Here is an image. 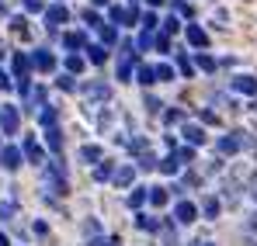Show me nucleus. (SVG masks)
Wrapping results in <instances>:
<instances>
[{
	"mask_svg": "<svg viewBox=\"0 0 257 246\" xmlns=\"http://www.w3.org/2000/svg\"><path fill=\"white\" fill-rule=\"evenodd\" d=\"M66 21H70L66 4H52V7H45V25H49V28H59V25H66Z\"/></svg>",
	"mask_w": 257,
	"mask_h": 246,
	"instance_id": "1",
	"label": "nucleus"
},
{
	"mask_svg": "<svg viewBox=\"0 0 257 246\" xmlns=\"http://www.w3.org/2000/svg\"><path fill=\"white\" fill-rule=\"evenodd\" d=\"M32 66H35L39 73H52V70H56V56H52L49 49H35V52H32Z\"/></svg>",
	"mask_w": 257,
	"mask_h": 246,
	"instance_id": "2",
	"label": "nucleus"
},
{
	"mask_svg": "<svg viewBox=\"0 0 257 246\" xmlns=\"http://www.w3.org/2000/svg\"><path fill=\"white\" fill-rule=\"evenodd\" d=\"M21 163H25V153H21L18 146H4V149H0V166H7V170H18Z\"/></svg>",
	"mask_w": 257,
	"mask_h": 246,
	"instance_id": "3",
	"label": "nucleus"
},
{
	"mask_svg": "<svg viewBox=\"0 0 257 246\" xmlns=\"http://www.w3.org/2000/svg\"><path fill=\"white\" fill-rule=\"evenodd\" d=\"M21 153H25V160H28V163H45V149L35 142V135H28V139H25Z\"/></svg>",
	"mask_w": 257,
	"mask_h": 246,
	"instance_id": "4",
	"label": "nucleus"
},
{
	"mask_svg": "<svg viewBox=\"0 0 257 246\" xmlns=\"http://www.w3.org/2000/svg\"><path fill=\"white\" fill-rule=\"evenodd\" d=\"M229 87H233L236 94H250V97H257V77L240 73V77H233V80H229Z\"/></svg>",
	"mask_w": 257,
	"mask_h": 246,
	"instance_id": "5",
	"label": "nucleus"
},
{
	"mask_svg": "<svg viewBox=\"0 0 257 246\" xmlns=\"http://www.w3.org/2000/svg\"><path fill=\"white\" fill-rule=\"evenodd\" d=\"M240 135H243V132H233V135H222V139H219V153H222V156H233V153H240V146L247 142V139H240Z\"/></svg>",
	"mask_w": 257,
	"mask_h": 246,
	"instance_id": "6",
	"label": "nucleus"
},
{
	"mask_svg": "<svg viewBox=\"0 0 257 246\" xmlns=\"http://www.w3.org/2000/svg\"><path fill=\"white\" fill-rule=\"evenodd\" d=\"M11 70H14V77H18V80H28L32 56H25V52H14V59H11Z\"/></svg>",
	"mask_w": 257,
	"mask_h": 246,
	"instance_id": "7",
	"label": "nucleus"
},
{
	"mask_svg": "<svg viewBox=\"0 0 257 246\" xmlns=\"http://www.w3.org/2000/svg\"><path fill=\"white\" fill-rule=\"evenodd\" d=\"M0 128H4V135H14V132H18V108L7 104V108L0 111Z\"/></svg>",
	"mask_w": 257,
	"mask_h": 246,
	"instance_id": "8",
	"label": "nucleus"
},
{
	"mask_svg": "<svg viewBox=\"0 0 257 246\" xmlns=\"http://www.w3.org/2000/svg\"><path fill=\"white\" fill-rule=\"evenodd\" d=\"M49 184H52L56 194H66V173H63V166H59V163L49 166Z\"/></svg>",
	"mask_w": 257,
	"mask_h": 246,
	"instance_id": "9",
	"label": "nucleus"
},
{
	"mask_svg": "<svg viewBox=\"0 0 257 246\" xmlns=\"http://www.w3.org/2000/svg\"><path fill=\"white\" fill-rule=\"evenodd\" d=\"M84 97L87 101H108V97H111V87H108V83H87Z\"/></svg>",
	"mask_w": 257,
	"mask_h": 246,
	"instance_id": "10",
	"label": "nucleus"
},
{
	"mask_svg": "<svg viewBox=\"0 0 257 246\" xmlns=\"http://www.w3.org/2000/svg\"><path fill=\"white\" fill-rule=\"evenodd\" d=\"M174 218L188 225V222H195V218H198V208L191 205V201H177V208H174Z\"/></svg>",
	"mask_w": 257,
	"mask_h": 246,
	"instance_id": "11",
	"label": "nucleus"
},
{
	"mask_svg": "<svg viewBox=\"0 0 257 246\" xmlns=\"http://www.w3.org/2000/svg\"><path fill=\"white\" fill-rule=\"evenodd\" d=\"M184 35H188V42H191L195 49H209V35H205V28H198V25H188V28H184Z\"/></svg>",
	"mask_w": 257,
	"mask_h": 246,
	"instance_id": "12",
	"label": "nucleus"
},
{
	"mask_svg": "<svg viewBox=\"0 0 257 246\" xmlns=\"http://www.w3.org/2000/svg\"><path fill=\"white\" fill-rule=\"evenodd\" d=\"M181 135H184L191 146H205V128H202V125H191V122H188L184 128H181Z\"/></svg>",
	"mask_w": 257,
	"mask_h": 246,
	"instance_id": "13",
	"label": "nucleus"
},
{
	"mask_svg": "<svg viewBox=\"0 0 257 246\" xmlns=\"http://www.w3.org/2000/svg\"><path fill=\"white\" fill-rule=\"evenodd\" d=\"M45 146H49V149H52L56 156L63 153V132H59L56 125H52V128H45Z\"/></svg>",
	"mask_w": 257,
	"mask_h": 246,
	"instance_id": "14",
	"label": "nucleus"
},
{
	"mask_svg": "<svg viewBox=\"0 0 257 246\" xmlns=\"http://www.w3.org/2000/svg\"><path fill=\"white\" fill-rule=\"evenodd\" d=\"M111 180H115V187H128V184L136 180V166H118Z\"/></svg>",
	"mask_w": 257,
	"mask_h": 246,
	"instance_id": "15",
	"label": "nucleus"
},
{
	"mask_svg": "<svg viewBox=\"0 0 257 246\" xmlns=\"http://www.w3.org/2000/svg\"><path fill=\"white\" fill-rule=\"evenodd\" d=\"M136 77H139V83H143V87H153V83H157V70L143 63V66L136 70Z\"/></svg>",
	"mask_w": 257,
	"mask_h": 246,
	"instance_id": "16",
	"label": "nucleus"
},
{
	"mask_svg": "<svg viewBox=\"0 0 257 246\" xmlns=\"http://www.w3.org/2000/svg\"><path fill=\"white\" fill-rule=\"evenodd\" d=\"M84 42H87L84 32H66V35H63V45H66V49H84Z\"/></svg>",
	"mask_w": 257,
	"mask_h": 246,
	"instance_id": "17",
	"label": "nucleus"
},
{
	"mask_svg": "<svg viewBox=\"0 0 257 246\" xmlns=\"http://www.w3.org/2000/svg\"><path fill=\"white\" fill-rule=\"evenodd\" d=\"M101 156H104L101 146H84V149H80V160H84V163H101Z\"/></svg>",
	"mask_w": 257,
	"mask_h": 246,
	"instance_id": "18",
	"label": "nucleus"
},
{
	"mask_svg": "<svg viewBox=\"0 0 257 246\" xmlns=\"http://www.w3.org/2000/svg\"><path fill=\"white\" fill-rule=\"evenodd\" d=\"M87 59H90V63H97V66H101V63H104V59H108V49H104V45H87Z\"/></svg>",
	"mask_w": 257,
	"mask_h": 246,
	"instance_id": "19",
	"label": "nucleus"
},
{
	"mask_svg": "<svg viewBox=\"0 0 257 246\" xmlns=\"http://www.w3.org/2000/svg\"><path fill=\"white\" fill-rule=\"evenodd\" d=\"M177 166H181V160H177V153H171V156H164V160L157 163V170H164V173H177Z\"/></svg>",
	"mask_w": 257,
	"mask_h": 246,
	"instance_id": "20",
	"label": "nucleus"
},
{
	"mask_svg": "<svg viewBox=\"0 0 257 246\" xmlns=\"http://www.w3.org/2000/svg\"><path fill=\"white\" fill-rule=\"evenodd\" d=\"M136 225H139L143 232H157V229H160V222L150 218V215H136Z\"/></svg>",
	"mask_w": 257,
	"mask_h": 246,
	"instance_id": "21",
	"label": "nucleus"
},
{
	"mask_svg": "<svg viewBox=\"0 0 257 246\" xmlns=\"http://www.w3.org/2000/svg\"><path fill=\"white\" fill-rule=\"evenodd\" d=\"M56 118H59V111H56V108H49V104L39 111V122H42L45 128H52V125H56Z\"/></svg>",
	"mask_w": 257,
	"mask_h": 246,
	"instance_id": "22",
	"label": "nucleus"
},
{
	"mask_svg": "<svg viewBox=\"0 0 257 246\" xmlns=\"http://www.w3.org/2000/svg\"><path fill=\"white\" fill-rule=\"evenodd\" d=\"M146 198H150V187H136V191L128 194V205H132V208H143Z\"/></svg>",
	"mask_w": 257,
	"mask_h": 246,
	"instance_id": "23",
	"label": "nucleus"
},
{
	"mask_svg": "<svg viewBox=\"0 0 257 246\" xmlns=\"http://www.w3.org/2000/svg\"><path fill=\"white\" fill-rule=\"evenodd\" d=\"M167 187H150V205H167Z\"/></svg>",
	"mask_w": 257,
	"mask_h": 246,
	"instance_id": "24",
	"label": "nucleus"
},
{
	"mask_svg": "<svg viewBox=\"0 0 257 246\" xmlns=\"http://www.w3.org/2000/svg\"><path fill=\"white\" fill-rule=\"evenodd\" d=\"M195 66H198V70H205V73H212V70H215V59H212V56H205V52H198V56H195Z\"/></svg>",
	"mask_w": 257,
	"mask_h": 246,
	"instance_id": "25",
	"label": "nucleus"
},
{
	"mask_svg": "<svg viewBox=\"0 0 257 246\" xmlns=\"http://www.w3.org/2000/svg\"><path fill=\"white\" fill-rule=\"evenodd\" d=\"M66 70H70V73H80V70H84V56L70 52V56H66Z\"/></svg>",
	"mask_w": 257,
	"mask_h": 246,
	"instance_id": "26",
	"label": "nucleus"
},
{
	"mask_svg": "<svg viewBox=\"0 0 257 246\" xmlns=\"http://www.w3.org/2000/svg\"><path fill=\"white\" fill-rule=\"evenodd\" d=\"M202 211H205V218H219V201L215 198H205L202 201Z\"/></svg>",
	"mask_w": 257,
	"mask_h": 246,
	"instance_id": "27",
	"label": "nucleus"
},
{
	"mask_svg": "<svg viewBox=\"0 0 257 246\" xmlns=\"http://www.w3.org/2000/svg\"><path fill=\"white\" fill-rule=\"evenodd\" d=\"M11 32L21 35V39H28V21H25V18H14V21H11Z\"/></svg>",
	"mask_w": 257,
	"mask_h": 246,
	"instance_id": "28",
	"label": "nucleus"
},
{
	"mask_svg": "<svg viewBox=\"0 0 257 246\" xmlns=\"http://www.w3.org/2000/svg\"><path fill=\"white\" fill-rule=\"evenodd\" d=\"M97 32H101V39H104V45H111V42H118V32H115L111 25H101Z\"/></svg>",
	"mask_w": 257,
	"mask_h": 246,
	"instance_id": "29",
	"label": "nucleus"
},
{
	"mask_svg": "<svg viewBox=\"0 0 257 246\" xmlns=\"http://www.w3.org/2000/svg\"><path fill=\"white\" fill-rule=\"evenodd\" d=\"M108 177H115L111 163H97V170H94V180H108Z\"/></svg>",
	"mask_w": 257,
	"mask_h": 246,
	"instance_id": "30",
	"label": "nucleus"
},
{
	"mask_svg": "<svg viewBox=\"0 0 257 246\" xmlns=\"http://www.w3.org/2000/svg\"><path fill=\"white\" fill-rule=\"evenodd\" d=\"M153 32H139V42H136V49H146V52H150V45H153Z\"/></svg>",
	"mask_w": 257,
	"mask_h": 246,
	"instance_id": "31",
	"label": "nucleus"
},
{
	"mask_svg": "<svg viewBox=\"0 0 257 246\" xmlns=\"http://www.w3.org/2000/svg\"><path fill=\"white\" fill-rule=\"evenodd\" d=\"M153 70H157V83L160 80H174V66H167V63H164V66H153Z\"/></svg>",
	"mask_w": 257,
	"mask_h": 246,
	"instance_id": "32",
	"label": "nucleus"
},
{
	"mask_svg": "<svg viewBox=\"0 0 257 246\" xmlns=\"http://www.w3.org/2000/svg\"><path fill=\"white\" fill-rule=\"evenodd\" d=\"M164 32H167V35H174V32H181V18H177V14H171V18L164 21Z\"/></svg>",
	"mask_w": 257,
	"mask_h": 246,
	"instance_id": "33",
	"label": "nucleus"
},
{
	"mask_svg": "<svg viewBox=\"0 0 257 246\" xmlns=\"http://www.w3.org/2000/svg\"><path fill=\"white\" fill-rule=\"evenodd\" d=\"M139 25H143V32H153V28H157V14H153V11H146Z\"/></svg>",
	"mask_w": 257,
	"mask_h": 246,
	"instance_id": "34",
	"label": "nucleus"
},
{
	"mask_svg": "<svg viewBox=\"0 0 257 246\" xmlns=\"http://www.w3.org/2000/svg\"><path fill=\"white\" fill-rule=\"evenodd\" d=\"M56 87H59V90H73V87H77V83H73V73H63V77L56 80Z\"/></svg>",
	"mask_w": 257,
	"mask_h": 246,
	"instance_id": "35",
	"label": "nucleus"
},
{
	"mask_svg": "<svg viewBox=\"0 0 257 246\" xmlns=\"http://www.w3.org/2000/svg\"><path fill=\"white\" fill-rule=\"evenodd\" d=\"M128 73H132V59L122 56V63H118V80H128Z\"/></svg>",
	"mask_w": 257,
	"mask_h": 246,
	"instance_id": "36",
	"label": "nucleus"
},
{
	"mask_svg": "<svg viewBox=\"0 0 257 246\" xmlns=\"http://www.w3.org/2000/svg\"><path fill=\"white\" fill-rule=\"evenodd\" d=\"M174 153H177V160H181V163H191V160H195V149H191V146H184V149H174Z\"/></svg>",
	"mask_w": 257,
	"mask_h": 246,
	"instance_id": "37",
	"label": "nucleus"
},
{
	"mask_svg": "<svg viewBox=\"0 0 257 246\" xmlns=\"http://www.w3.org/2000/svg\"><path fill=\"white\" fill-rule=\"evenodd\" d=\"M153 45H157L160 52H171V35H167V32H164V35H157V42H153Z\"/></svg>",
	"mask_w": 257,
	"mask_h": 246,
	"instance_id": "38",
	"label": "nucleus"
},
{
	"mask_svg": "<svg viewBox=\"0 0 257 246\" xmlns=\"http://www.w3.org/2000/svg\"><path fill=\"white\" fill-rule=\"evenodd\" d=\"M157 163H160V160H153V153H143V156H139V166H143V170H153Z\"/></svg>",
	"mask_w": 257,
	"mask_h": 246,
	"instance_id": "39",
	"label": "nucleus"
},
{
	"mask_svg": "<svg viewBox=\"0 0 257 246\" xmlns=\"http://www.w3.org/2000/svg\"><path fill=\"white\" fill-rule=\"evenodd\" d=\"M14 211H18L14 201H4V205H0V218H14Z\"/></svg>",
	"mask_w": 257,
	"mask_h": 246,
	"instance_id": "40",
	"label": "nucleus"
},
{
	"mask_svg": "<svg viewBox=\"0 0 257 246\" xmlns=\"http://www.w3.org/2000/svg\"><path fill=\"white\" fill-rule=\"evenodd\" d=\"M164 118H167V125H174V122H184V111H181V108H171V111H167Z\"/></svg>",
	"mask_w": 257,
	"mask_h": 246,
	"instance_id": "41",
	"label": "nucleus"
},
{
	"mask_svg": "<svg viewBox=\"0 0 257 246\" xmlns=\"http://www.w3.org/2000/svg\"><path fill=\"white\" fill-rule=\"evenodd\" d=\"M177 70H181L184 77H191V59H188V56H177Z\"/></svg>",
	"mask_w": 257,
	"mask_h": 246,
	"instance_id": "42",
	"label": "nucleus"
},
{
	"mask_svg": "<svg viewBox=\"0 0 257 246\" xmlns=\"http://www.w3.org/2000/svg\"><path fill=\"white\" fill-rule=\"evenodd\" d=\"M84 21L90 25V28H101V25H104V21H101V18L94 14V11H87V14H84Z\"/></svg>",
	"mask_w": 257,
	"mask_h": 246,
	"instance_id": "43",
	"label": "nucleus"
},
{
	"mask_svg": "<svg viewBox=\"0 0 257 246\" xmlns=\"http://www.w3.org/2000/svg\"><path fill=\"white\" fill-rule=\"evenodd\" d=\"M25 11H35L39 14V11H45V4L42 0H25Z\"/></svg>",
	"mask_w": 257,
	"mask_h": 246,
	"instance_id": "44",
	"label": "nucleus"
},
{
	"mask_svg": "<svg viewBox=\"0 0 257 246\" xmlns=\"http://www.w3.org/2000/svg\"><path fill=\"white\" fill-rule=\"evenodd\" d=\"M87 246H122V243H118V239H90Z\"/></svg>",
	"mask_w": 257,
	"mask_h": 246,
	"instance_id": "45",
	"label": "nucleus"
},
{
	"mask_svg": "<svg viewBox=\"0 0 257 246\" xmlns=\"http://www.w3.org/2000/svg\"><path fill=\"white\" fill-rule=\"evenodd\" d=\"M146 111H153V115H157V111H160V101H157V97H146Z\"/></svg>",
	"mask_w": 257,
	"mask_h": 246,
	"instance_id": "46",
	"label": "nucleus"
},
{
	"mask_svg": "<svg viewBox=\"0 0 257 246\" xmlns=\"http://www.w3.org/2000/svg\"><path fill=\"white\" fill-rule=\"evenodd\" d=\"M0 90H11V77H7L4 70H0Z\"/></svg>",
	"mask_w": 257,
	"mask_h": 246,
	"instance_id": "47",
	"label": "nucleus"
},
{
	"mask_svg": "<svg viewBox=\"0 0 257 246\" xmlns=\"http://www.w3.org/2000/svg\"><path fill=\"white\" fill-rule=\"evenodd\" d=\"M32 229H35V236H45V232H49V225H45V222H35Z\"/></svg>",
	"mask_w": 257,
	"mask_h": 246,
	"instance_id": "48",
	"label": "nucleus"
},
{
	"mask_svg": "<svg viewBox=\"0 0 257 246\" xmlns=\"http://www.w3.org/2000/svg\"><path fill=\"white\" fill-rule=\"evenodd\" d=\"M146 4H150V7H160V4H164V0H146Z\"/></svg>",
	"mask_w": 257,
	"mask_h": 246,
	"instance_id": "49",
	"label": "nucleus"
},
{
	"mask_svg": "<svg viewBox=\"0 0 257 246\" xmlns=\"http://www.w3.org/2000/svg\"><path fill=\"white\" fill-rule=\"evenodd\" d=\"M0 246H11V243H7V236H4V232H0Z\"/></svg>",
	"mask_w": 257,
	"mask_h": 246,
	"instance_id": "50",
	"label": "nucleus"
},
{
	"mask_svg": "<svg viewBox=\"0 0 257 246\" xmlns=\"http://www.w3.org/2000/svg\"><path fill=\"white\" fill-rule=\"evenodd\" d=\"M94 4H97V7H104V4H111V0H94Z\"/></svg>",
	"mask_w": 257,
	"mask_h": 246,
	"instance_id": "51",
	"label": "nucleus"
},
{
	"mask_svg": "<svg viewBox=\"0 0 257 246\" xmlns=\"http://www.w3.org/2000/svg\"><path fill=\"white\" fill-rule=\"evenodd\" d=\"M198 246H202V243H198ZM205 246H212V243H205Z\"/></svg>",
	"mask_w": 257,
	"mask_h": 246,
	"instance_id": "52",
	"label": "nucleus"
},
{
	"mask_svg": "<svg viewBox=\"0 0 257 246\" xmlns=\"http://www.w3.org/2000/svg\"><path fill=\"white\" fill-rule=\"evenodd\" d=\"M132 4H136V0H132Z\"/></svg>",
	"mask_w": 257,
	"mask_h": 246,
	"instance_id": "53",
	"label": "nucleus"
}]
</instances>
